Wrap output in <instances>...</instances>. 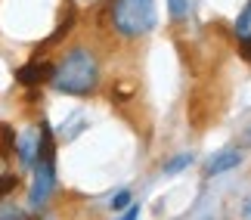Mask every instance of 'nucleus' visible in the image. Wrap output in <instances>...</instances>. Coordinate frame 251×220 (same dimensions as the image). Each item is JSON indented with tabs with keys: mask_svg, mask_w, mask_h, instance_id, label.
I'll use <instances>...</instances> for the list:
<instances>
[{
	"mask_svg": "<svg viewBox=\"0 0 251 220\" xmlns=\"http://www.w3.org/2000/svg\"><path fill=\"white\" fill-rule=\"evenodd\" d=\"M50 87L65 97H90L100 87V59L90 47H72L59 62H53Z\"/></svg>",
	"mask_w": 251,
	"mask_h": 220,
	"instance_id": "1",
	"label": "nucleus"
},
{
	"mask_svg": "<svg viewBox=\"0 0 251 220\" xmlns=\"http://www.w3.org/2000/svg\"><path fill=\"white\" fill-rule=\"evenodd\" d=\"M109 19L121 37H140L155 25V0H115Z\"/></svg>",
	"mask_w": 251,
	"mask_h": 220,
	"instance_id": "2",
	"label": "nucleus"
},
{
	"mask_svg": "<svg viewBox=\"0 0 251 220\" xmlns=\"http://www.w3.org/2000/svg\"><path fill=\"white\" fill-rule=\"evenodd\" d=\"M50 74H53V65L50 62H28L22 65V69L16 72V81L22 84V87H37V84H44V81H50Z\"/></svg>",
	"mask_w": 251,
	"mask_h": 220,
	"instance_id": "3",
	"label": "nucleus"
},
{
	"mask_svg": "<svg viewBox=\"0 0 251 220\" xmlns=\"http://www.w3.org/2000/svg\"><path fill=\"white\" fill-rule=\"evenodd\" d=\"M239 165H242V152L239 149H224V152H217V155H211V161L205 165V177L226 174V171H233Z\"/></svg>",
	"mask_w": 251,
	"mask_h": 220,
	"instance_id": "4",
	"label": "nucleus"
},
{
	"mask_svg": "<svg viewBox=\"0 0 251 220\" xmlns=\"http://www.w3.org/2000/svg\"><path fill=\"white\" fill-rule=\"evenodd\" d=\"M16 155H19V161H22L25 168L34 165V155H37V127L25 130L22 137H16Z\"/></svg>",
	"mask_w": 251,
	"mask_h": 220,
	"instance_id": "5",
	"label": "nucleus"
},
{
	"mask_svg": "<svg viewBox=\"0 0 251 220\" xmlns=\"http://www.w3.org/2000/svg\"><path fill=\"white\" fill-rule=\"evenodd\" d=\"M236 37H239L242 53L251 59V0L242 6V13H239V19H236Z\"/></svg>",
	"mask_w": 251,
	"mask_h": 220,
	"instance_id": "6",
	"label": "nucleus"
},
{
	"mask_svg": "<svg viewBox=\"0 0 251 220\" xmlns=\"http://www.w3.org/2000/svg\"><path fill=\"white\" fill-rule=\"evenodd\" d=\"M168 9H171L174 22H180V19H186V13H189V0H168Z\"/></svg>",
	"mask_w": 251,
	"mask_h": 220,
	"instance_id": "7",
	"label": "nucleus"
},
{
	"mask_svg": "<svg viewBox=\"0 0 251 220\" xmlns=\"http://www.w3.org/2000/svg\"><path fill=\"white\" fill-rule=\"evenodd\" d=\"M16 186H19V177L16 174H0V202H3Z\"/></svg>",
	"mask_w": 251,
	"mask_h": 220,
	"instance_id": "8",
	"label": "nucleus"
},
{
	"mask_svg": "<svg viewBox=\"0 0 251 220\" xmlns=\"http://www.w3.org/2000/svg\"><path fill=\"white\" fill-rule=\"evenodd\" d=\"M189 161H192V155H177V158H171L168 165H165V174H177V171H183V168H189Z\"/></svg>",
	"mask_w": 251,
	"mask_h": 220,
	"instance_id": "9",
	"label": "nucleus"
},
{
	"mask_svg": "<svg viewBox=\"0 0 251 220\" xmlns=\"http://www.w3.org/2000/svg\"><path fill=\"white\" fill-rule=\"evenodd\" d=\"M127 205H130V193H127V189H121V193L112 198V211H124Z\"/></svg>",
	"mask_w": 251,
	"mask_h": 220,
	"instance_id": "10",
	"label": "nucleus"
},
{
	"mask_svg": "<svg viewBox=\"0 0 251 220\" xmlns=\"http://www.w3.org/2000/svg\"><path fill=\"white\" fill-rule=\"evenodd\" d=\"M140 217V208L137 205H127V208H124V214L118 217V220H137Z\"/></svg>",
	"mask_w": 251,
	"mask_h": 220,
	"instance_id": "11",
	"label": "nucleus"
}]
</instances>
